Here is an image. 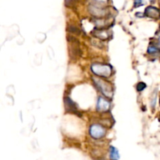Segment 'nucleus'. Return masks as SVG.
Segmentation results:
<instances>
[{
    "label": "nucleus",
    "mask_w": 160,
    "mask_h": 160,
    "mask_svg": "<svg viewBox=\"0 0 160 160\" xmlns=\"http://www.w3.org/2000/svg\"><path fill=\"white\" fill-rule=\"evenodd\" d=\"M64 104H65L66 109H67L68 112L77 113L76 104L74 103L70 98L67 97V98H64Z\"/></svg>",
    "instance_id": "nucleus-8"
},
{
    "label": "nucleus",
    "mask_w": 160,
    "mask_h": 160,
    "mask_svg": "<svg viewBox=\"0 0 160 160\" xmlns=\"http://www.w3.org/2000/svg\"><path fill=\"white\" fill-rule=\"evenodd\" d=\"M109 157L111 160H118L119 159V152L118 150L116 149L115 147L111 146L109 148Z\"/></svg>",
    "instance_id": "nucleus-9"
},
{
    "label": "nucleus",
    "mask_w": 160,
    "mask_h": 160,
    "mask_svg": "<svg viewBox=\"0 0 160 160\" xmlns=\"http://www.w3.org/2000/svg\"><path fill=\"white\" fill-rule=\"evenodd\" d=\"M88 10L92 15L97 17H103L106 14V7L103 6L102 5H99L98 2H92L88 6Z\"/></svg>",
    "instance_id": "nucleus-4"
},
{
    "label": "nucleus",
    "mask_w": 160,
    "mask_h": 160,
    "mask_svg": "<svg viewBox=\"0 0 160 160\" xmlns=\"http://www.w3.org/2000/svg\"><path fill=\"white\" fill-rule=\"evenodd\" d=\"M158 52V48H156L155 46H153V45H150L149 47V53H154V52Z\"/></svg>",
    "instance_id": "nucleus-12"
},
{
    "label": "nucleus",
    "mask_w": 160,
    "mask_h": 160,
    "mask_svg": "<svg viewBox=\"0 0 160 160\" xmlns=\"http://www.w3.org/2000/svg\"><path fill=\"white\" fill-rule=\"evenodd\" d=\"M110 108V102L103 97L98 98L97 102V110L100 113L107 112Z\"/></svg>",
    "instance_id": "nucleus-5"
},
{
    "label": "nucleus",
    "mask_w": 160,
    "mask_h": 160,
    "mask_svg": "<svg viewBox=\"0 0 160 160\" xmlns=\"http://www.w3.org/2000/svg\"><path fill=\"white\" fill-rule=\"evenodd\" d=\"M100 160H105V159H100Z\"/></svg>",
    "instance_id": "nucleus-13"
},
{
    "label": "nucleus",
    "mask_w": 160,
    "mask_h": 160,
    "mask_svg": "<svg viewBox=\"0 0 160 160\" xmlns=\"http://www.w3.org/2000/svg\"><path fill=\"white\" fill-rule=\"evenodd\" d=\"M92 79L95 84L104 95H105L107 98H111L113 96V85L109 82L99 77H93Z\"/></svg>",
    "instance_id": "nucleus-1"
},
{
    "label": "nucleus",
    "mask_w": 160,
    "mask_h": 160,
    "mask_svg": "<svg viewBox=\"0 0 160 160\" xmlns=\"http://www.w3.org/2000/svg\"><path fill=\"white\" fill-rule=\"evenodd\" d=\"M145 88H146V84L145 83H143V82H139L137 84V90L138 92H142Z\"/></svg>",
    "instance_id": "nucleus-11"
},
{
    "label": "nucleus",
    "mask_w": 160,
    "mask_h": 160,
    "mask_svg": "<svg viewBox=\"0 0 160 160\" xmlns=\"http://www.w3.org/2000/svg\"><path fill=\"white\" fill-rule=\"evenodd\" d=\"M68 31L71 33L76 34V35H79L80 33V30L77 27V26L74 25H70V27H68Z\"/></svg>",
    "instance_id": "nucleus-10"
},
{
    "label": "nucleus",
    "mask_w": 160,
    "mask_h": 160,
    "mask_svg": "<svg viewBox=\"0 0 160 160\" xmlns=\"http://www.w3.org/2000/svg\"><path fill=\"white\" fill-rule=\"evenodd\" d=\"M91 136L95 139H101L106 134V129L101 124H92L89 129Z\"/></svg>",
    "instance_id": "nucleus-3"
},
{
    "label": "nucleus",
    "mask_w": 160,
    "mask_h": 160,
    "mask_svg": "<svg viewBox=\"0 0 160 160\" xmlns=\"http://www.w3.org/2000/svg\"><path fill=\"white\" fill-rule=\"evenodd\" d=\"M92 35L100 40H106L109 38V33L108 31L102 28H95L92 31Z\"/></svg>",
    "instance_id": "nucleus-6"
},
{
    "label": "nucleus",
    "mask_w": 160,
    "mask_h": 160,
    "mask_svg": "<svg viewBox=\"0 0 160 160\" xmlns=\"http://www.w3.org/2000/svg\"><path fill=\"white\" fill-rule=\"evenodd\" d=\"M91 69L96 77H109L113 71L112 67L109 64H94L92 65Z\"/></svg>",
    "instance_id": "nucleus-2"
},
{
    "label": "nucleus",
    "mask_w": 160,
    "mask_h": 160,
    "mask_svg": "<svg viewBox=\"0 0 160 160\" xmlns=\"http://www.w3.org/2000/svg\"><path fill=\"white\" fill-rule=\"evenodd\" d=\"M145 14L147 17H151V18L157 19L160 17V11L156 7L150 6H148L145 9Z\"/></svg>",
    "instance_id": "nucleus-7"
}]
</instances>
